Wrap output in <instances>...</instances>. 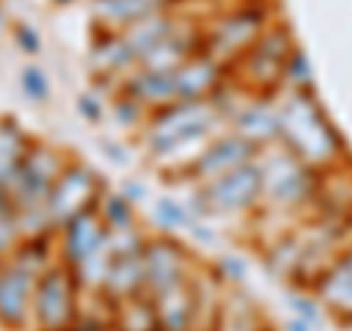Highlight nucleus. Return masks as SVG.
I'll use <instances>...</instances> for the list:
<instances>
[{
	"label": "nucleus",
	"mask_w": 352,
	"mask_h": 331,
	"mask_svg": "<svg viewBox=\"0 0 352 331\" xmlns=\"http://www.w3.org/2000/svg\"><path fill=\"white\" fill-rule=\"evenodd\" d=\"M294 305H296V314H300L302 319H308V323H314L317 319V302L314 299H302V296H296Z\"/></svg>",
	"instance_id": "24"
},
{
	"label": "nucleus",
	"mask_w": 352,
	"mask_h": 331,
	"mask_svg": "<svg viewBox=\"0 0 352 331\" xmlns=\"http://www.w3.org/2000/svg\"><path fill=\"white\" fill-rule=\"evenodd\" d=\"M229 120H232L229 132H235L256 150H264L279 141V109L276 103H270V97H247Z\"/></svg>",
	"instance_id": "12"
},
{
	"label": "nucleus",
	"mask_w": 352,
	"mask_h": 331,
	"mask_svg": "<svg viewBox=\"0 0 352 331\" xmlns=\"http://www.w3.org/2000/svg\"><path fill=\"white\" fill-rule=\"evenodd\" d=\"M97 212H100L103 223L109 231H129L135 229V212H132V203L124 194H106L97 203Z\"/></svg>",
	"instance_id": "16"
},
{
	"label": "nucleus",
	"mask_w": 352,
	"mask_h": 331,
	"mask_svg": "<svg viewBox=\"0 0 352 331\" xmlns=\"http://www.w3.org/2000/svg\"><path fill=\"white\" fill-rule=\"evenodd\" d=\"M68 331H120L115 323V311L112 314H91V311H80L74 319V326Z\"/></svg>",
	"instance_id": "21"
},
{
	"label": "nucleus",
	"mask_w": 352,
	"mask_h": 331,
	"mask_svg": "<svg viewBox=\"0 0 352 331\" xmlns=\"http://www.w3.org/2000/svg\"><path fill=\"white\" fill-rule=\"evenodd\" d=\"M24 244V231H21V220L15 205L0 196V261L12 258Z\"/></svg>",
	"instance_id": "17"
},
{
	"label": "nucleus",
	"mask_w": 352,
	"mask_h": 331,
	"mask_svg": "<svg viewBox=\"0 0 352 331\" xmlns=\"http://www.w3.org/2000/svg\"><path fill=\"white\" fill-rule=\"evenodd\" d=\"M294 50H296L294 36L285 24H270L261 32L258 41L235 65L241 73V85L250 91V97H270L282 85V76Z\"/></svg>",
	"instance_id": "5"
},
{
	"label": "nucleus",
	"mask_w": 352,
	"mask_h": 331,
	"mask_svg": "<svg viewBox=\"0 0 352 331\" xmlns=\"http://www.w3.org/2000/svg\"><path fill=\"white\" fill-rule=\"evenodd\" d=\"M76 106H80V112H85L88 117H91V124H97V120H100V103H97L91 94L80 97V103H76Z\"/></svg>",
	"instance_id": "25"
},
{
	"label": "nucleus",
	"mask_w": 352,
	"mask_h": 331,
	"mask_svg": "<svg viewBox=\"0 0 352 331\" xmlns=\"http://www.w3.org/2000/svg\"><path fill=\"white\" fill-rule=\"evenodd\" d=\"M141 258H144V296H159L194 275L188 252L176 238H147Z\"/></svg>",
	"instance_id": "10"
},
{
	"label": "nucleus",
	"mask_w": 352,
	"mask_h": 331,
	"mask_svg": "<svg viewBox=\"0 0 352 331\" xmlns=\"http://www.w3.org/2000/svg\"><path fill=\"white\" fill-rule=\"evenodd\" d=\"M15 36H18L21 44H24L27 53H38V36H36V32H32L27 24H21V27L15 30Z\"/></svg>",
	"instance_id": "23"
},
{
	"label": "nucleus",
	"mask_w": 352,
	"mask_h": 331,
	"mask_svg": "<svg viewBox=\"0 0 352 331\" xmlns=\"http://www.w3.org/2000/svg\"><path fill=\"white\" fill-rule=\"evenodd\" d=\"M282 85H288L291 91L296 94H314V76H311V65H308L305 53L296 47L294 56L285 68V76H282Z\"/></svg>",
	"instance_id": "18"
},
{
	"label": "nucleus",
	"mask_w": 352,
	"mask_h": 331,
	"mask_svg": "<svg viewBox=\"0 0 352 331\" xmlns=\"http://www.w3.org/2000/svg\"><path fill=\"white\" fill-rule=\"evenodd\" d=\"M100 196H103V185L97 179V173L88 168V164L68 161V168L59 173V179L47 196V217H50L53 229L59 231L65 223H71L76 214L97 208Z\"/></svg>",
	"instance_id": "9"
},
{
	"label": "nucleus",
	"mask_w": 352,
	"mask_h": 331,
	"mask_svg": "<svg viewBox=\"0 0 352 331\" xmlns=\"http://www.w3.org/2000/svg\"><path fill=\"white\" fill-rule=\"evenodd\" d=\"M50 238L24 240L12 258L0 261V323L9 328H24L32 323V293L38 275L50 267Z\"/></svg>",
	"instance_id": "3"
},
{
	"label": "nucleus",
	"mask_w": 352,
	"mask_h": 331,
	"mask_svg": "<svg viewBox=\"0 0 352 331\" xmlns=\"http://www.w3.org/2000/svg\"><path fill=\"white\" fill-rule=\"evenodd\" d=\"M80 314V282L62 261L38 275L32 293V323L38 331H68Z\"/></svg>",
	"instance_id": "7"
},
{
	"label": "nucleus",
	"mask_w": 352,
	"mask_h": 331,
	"mask_svg": "<svg viewBox=\"0 0 352 331\" xmlns=\"http://www.w3.org/2000/svg\"><path fill=\"white\" fill-rule=\"evenodd\" d=\"M208 3H226V0H208Z\"/></svg>",
	"instance_id": "26"
},
{
	"label": "nucleus",
	"mask_w": 352,
	"mask_h": 331,
	"mask_svg": "<svg viewBox=\"0 0 352 331\" xmlns=\"http://www.w3.org/2000/svg\"><path fill=\"white\" fill-rule=\"evenodd\" d=\"M170 9L173 0H97L94 15L100 24H106V32H120L138 21L170 12Z\"/></svg>",
	"instance_id": "14"
},
{
	"label": "nucleus",
	"mask_w": 352,
	"mask_h": 331,
	"mask_svg": "<svg viewBox=\"0 0 352 331\" xmlns=\"http://www.w3.org/2000/svg\"><path fill=\"white\" fill-rule=\"evenodd\" d=\"M261 203V173L256 159L241 164L238 170L220 176V179L200 185L197 205L203 214H247L256 212Z\"/></svg>",
	"instance_id": "8"
},
{
	"label": "nucleus",
	"mask_w": 352,
	"mask_h": 331,
	"mask_svg": "<svg viewBox=\"0 0 352 331\" xmlns=\"http://www.w3.org/2000/svg\"><path fill=\"white\" fill-rule=\"evenodd\" d=\"M279 109V144H285L311 170H329L344 159V138L335 132L314 94L291 91Z\"/></svg>",
	"instance_id": "2"
},
{
	"label": "nucleus",
	"mask_w": 352,
	"mask_h": 331,
	"mask_svg": "<svg viewBox=\"0 0 352 331\" xmlns=\"http://www.w3.org/2000/svg\"><path fill=\"white\" fill-rule=\"evenodd\" d=\"M21 85H24V91L32 103H44L50 97V82L38 68H27L21 73Z\"/></svg>",
	"instance_id": "22"
},
{
	"label": "nucleus",
	"mask_w": 352,
	"mask_h": 331,
	"mask_svg": "<svg viewBox=\"0 0 352 331\" xmlns=\"http://www.w3.org/2000/svg\"><path fill=\"white\" fill-rule=\"evenodd\" d=\"M156 214L164 226H170V229H188L194 226V217L188 214V208H182V205H176L173 200H159L156 203Z\"/></svg>",
	"instance_id": "20"
},
{
	"label": "nucleus",
	"mask_w": 352,
	"mask_h": 331,
	"mask_svg": "<svg viewBox=\"0 0 352 331\" xmlns=\"http://www.w3.org/2000/svg\"><path fill=\"white\" fill-rule=\"evenodd\" d=\"M220 94V91H217ZM194 103H176L162 112H153L144 124V144L156 161H168L176 168H188L200 159V152L214 141L220 120H229L226 103L220 97Z\"/></svg>",
	"instance_id": "1"
},
{
	"label": "nucleus",
	"mask_w": 352,
	"mask_h": 331,
	"mask_svg": "<svg viewBox=\"0 0 352 331\" xmlns=\"http://www.w3.org/2000/svg\"><path fill=\"white\" fill-rule=\"evenodd\" d=\"M267 30V15L256 6H235L220 12L208 30H203V53H208L223 68H235L241 56Z\"/></svg>",
	"instance_id": "6"
},
{
	"label": "nucleus",
	"mask_w": 352,
	"mask_h": 331,
	"mask_svg": "<svg viewBox=\"0 0 352 331\" xmlns=\"http://www.w3.org/2000/svg\"><path fill=\"white\" fill-rule=\"evenodd\" d=\"M30 150L27 135L15 124H0V196H6V187L12 182L15 170L21 168Z\"/></svg>",
	"instance_id": "15"
},
{
	"label": "nucleus",
	"mask_w": 352,
	"mask_h": 331,
	"mask_svg": "<svg viewBox=\"0 0 352 331\" xmlns=\"http://www.w3.org/2000/svg\"><path fill=\"white\" fill-rule=\"evenodd\" d=\"M314 296L332 314L352 319V247L340 252L332 267L314 282Z\"/></svg>",
	"instance_id": "13"
},
{
	"label": "nucleus",
	"mask_w": 352,
	"mask_h": 331,
	"mask_svg": "<svg viewBox=\"0 0 352 331\" xmlns=\"http://www.w3.org/2000/svg\"><path fill=\"white\" fill-rule=\"evenodd\" d=\"M256 164L261 173V203L294 212V208H302L305 203L317 200L320 173L311 170L305 161H300L279 141L258 150Z\"/></svg>",
	"instance_id": "4"
},
{
	"label": "nucleus",
	"mask_w": 352,
	"mask_h": 331,
	"mask_svg": "<svg viewBox=\"0 0 352 331\" xmlns=\"http://www.w3.org/2000/svg\"><path fill=\"white\" fill-rule=\"evenodd\" d=\"M112 115H115V120L120 126H144L147 124V117H150V112L141 103H135L132 97H126L124 91H120V97L115 100V106H112Z\"/></svg>",
	"instance_id": "19"
},
{
	"label": "nucleus",
	"mask_w": 352,
	"mask_h": 331,
	"mask_svg": "<svg viewBox=\"0 0 352 331\" xmlns=\"http://www.w3.org/2000/svg\"><path fill=\"white\" fill-rule=\"evenodd\" d=\"M258 156V150L247 144L244 138H238L235 132H226V135H220L214 138L212 144H208L203 152H200V159H197L191 164V176L200 185H208V182H214L220 179V176H226V173H232L238 170L241 164H247Z\"/></svg>",
	"instance_id": "11"
}]
</instances>
